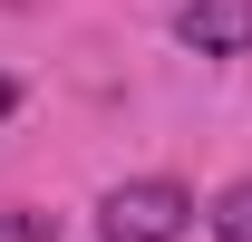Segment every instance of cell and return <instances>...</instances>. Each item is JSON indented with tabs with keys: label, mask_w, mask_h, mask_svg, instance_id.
I'll list each match as a JSON object with an SVG mask.
<instances>
[{
	"label": "cell",
	"mask_w": 252,
	"mask_h": 242,
	"mask_svg": "<svg viewBox=\"0 0 252 242\" xmlns=\"http://www.w3.org/2000/svg\"><path fill=\"white\" fill-rule=\"evenodd\" d=\"M185 223H194V194L175 175H136L97 204V242H185Z\"/></svg>",
	"instance_id": "1"
},
{
	"label": "cell",
	"mask_w": 252,
	"mask_h": 242,
	"mask_svg": "<svg viewBox=\"0 0 252 242\" xmlns=\"http://www.w3.org/2000/svg\"><path fill=\"white\" fill-rule=\"evenodd\" d=\"M175 39L194 59H243L252 49V0H185L175 10Z\"/></svg>",
	"instance_id": "2"
},
{
	"label": "cell",
	"mask_w": 252,
	"mask_h": 242,
	"mask_svg": "<svg viewBox=\"0 0 252 242\" xmlns=\"http://www.w3.org/2000/svg\"><path fill=\"white\" fill-rule=\"evenodd\" d=\"M204 223H214L223 242H252V175H243V184H223V194H214V213H204Z\"/></svg>",
	"instance_id": "3"
},
{
	"label": "cell",
	"mask_w": 252,
	"mask_h": 242,
	"mask_svg": "<svg viewBox=\"0 0 252 242\" xmlns=\"http://www.w3.org/2000/svg\"><path fill=\"white\" fill-rule=\"evenodd\" d=\"M0 242H59L49 213H0Z\"/></svg>",
	"instance_id": "4"
},
{
	"label": "cell",
	"mask_w": 252,
	"mask_h": 242,
	"mask_svg": "<svg viewBox=\"0 0 252 242\" xmlns=\"http://www.w3.org/2000/svg\"><path fill=\"white\" fill-rule=\"evenodd\" d=\"M20 117V78H10V68H0V126Z\"/></svg>",
	"instance_id": "5"
}]
</instances>
